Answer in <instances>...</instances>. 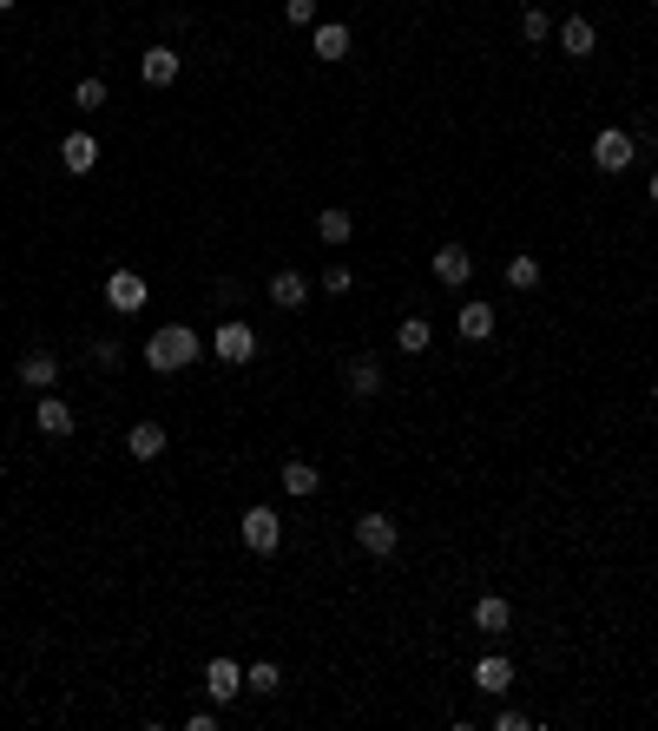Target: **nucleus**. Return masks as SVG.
<instances>
[{
    "label": "nucleus",
    "instance_id": "nucleus-1",
    "mask_svg": "<svg viewBox=\"0 0 658 731\" xmlns=\"http://www.w3.org/2000/svg\"><path fill=\"white\" fill-rule=\"evenodd\" d=\"M191 363H198V330H185V323H165V330L145 336V369L172 376V369H191Z\"/></svg>",
    "mask_w": 658,
    "mask_h": 731
},
{
    "label": "nucleus",
    "instance_id": "nucleus-2",
    "mask_svg": "<svg viewBox=\"0 0 658 731\" xmlns=\"http://www.w3.org/2000/svg\"><path fill=\"white\" fill-rule=\"evenodd\" d=\"M211 350H218V363H251V356H257V330H251V323H244V317H224L218 323V336H211Z\"/></svg>",
    "mask_w": 658,
    "mask_h": 731
},
{
    "label": "nucleus",
    "instance_id": "nucleus-3",
    "mask_svg": "<svg viewBox=\"0 0 658 731\" xmlns=\"http://www.w3.org/2000/svg\"><path fill=\"white\" fill-rule=\"evenodd\" d=\"M632 159H639V139H632V132H619V126H606V132H599V139H593V165H599V172H626V165Z\"/></svg>",
    "mask_w": 658,
    "mask_h": 731
},
{
    "label": "nucleus",
    "instance_id": "nucleus-4",
    "mask_svg": "<svg viewBox=\"0 0 658 731\" xmlns=\"http://www.w3.org/2000/svg\"><path fill=\"white\" fill-rule=\"evenodd\" d=\"M237 534H244V547H251V554H277V547H283L277 508H244V527H237Z\"/></svg>",
    "mask_w": 658,
    "mask_h": 731
},
{
    "label": "nucleus",
    "instance_id": "nucleus-5",
    "mask_svg": "<svg viewBox=\"0 0 658 731\" xmlns=\"http://www.w3.org/2000/svg\"><path fill=\"white\" fill-rule=\"evenodd\" d=\"M395 541H402V527H395L389 514H362V521H356V547H362V554L389 560V554H395Z\"/></svg>",
    "mask_w": 658,
    "mask_h": 731
},
{
    "label": "nucleus",
    "instance_id": "nucleus-6",
    "mask_svg": "<svg viewBox=\"0 0 658 731\" xmlns=\"http://www.w3.org/2000/svg\"><path fill=\"white\" fill-rule=\"evenodd\" d=\"M106 303H112V310H119V317H132V310H145V277L119 264V271L106 277Z\"/></svg>",
    "mask_w": 658,
    "mask_h": 731
},
{
    "label": "nucleus",
    "instance_id": "nucleus-7",
    "mask_svg": "<svg viewBox=\"0 0 658 731\" xmlns=\"http://www.w3.org/2000/svg\"><path fill=\"white\" fill-rule=\"evenodd\" d=\"M204 692H211L218 705L244 699V666H237V659H211V666H204Z\"/></svg>",
    "mask_w": 658,
    "mask_h": 731
},
{
    "label": "nucleus",
    "instance_id": "nucleus-8",
    "mask_svg": "<svg viewBox=\"0 0 658 731\" xmlns=\"http://www.w3.org/2000/svg\"><path fill=\"white\" fill-rule=\"evenodd\" d=\"M60 165L73 178H86L99 165V139H93V132H66V139H60Z\"/></svg>",
    "mask_w": 658,
    "mask_h": 731
},
{
    "label": "nucleus",
    "instance_id": "nucleus-9",
    "mask_svg": "<svg viewBox=\"0 0 658 731\" xmlns=\"http://www.w3.org/2000/svg\"><path fill=\"white\" fill-rule=\"evenodd\" d=\"M474 685H481L487 699H501V692H514V659H507V652H487L481 666H474Z\"/></svg>",
    "mask_w": 658,
    "mask_h": 731
},
{
    "label": "nucleus",
    "instance_id": "nucleus-10",
    "mask_svg": "<svg viewBox=\"0 0 658 731\" xmlns=\"http://www.w3.org/2000/svg\"><path fill=\"white\" fill-rule=\"evenodd\" d=\"M20 382H27V389H40V396H47L53 382H60V356L53 350H33V356H20V369H14Z\"/></svg>",
    "mask_w": 658,
    "mask_h": 731
},
{
    "label": "nucleus",
    "instance_id": "nucleus-11",
    "mask_svg": "<svg viewBox=\"0 0 658 731\" xmlns=\"http://www.w3.org/2000/svg\"><path fill=\"white\" fill-rule=\"evenodd\" d=\"M435 277H441L448 290H461V284L474 277V257L461 251V244H441V251H435Z\"/></svg>",
    "mask_w": 658,
    "mask_h": 731
},
{
    "label": "nucleus",
    "instance_id": "nucleus-12",
    "mask_svg": "<svg viewBox=\"0 0 658 731\" xmlns=\"http://www.w3.org/2000/svg\"><path fill=\"white\" fill-rule=\"evenodd\" d=\"M455 330L468 336V343H487V336H494V303H481V297L461 303V310H455Z\"/></svg>",
    "mask_w": 658,
    "mask_h": 731
},
{
    "label": "nucleus",
    "instance_id": "nucleus-13",
    "mask_svg": "<svg viewBox=\"0 0 658 731\" xmlns=\"http://www.w3.org/2000/svg\"><path fill=\"white\" fill-rule=\"evenodd\" d=\"M33 429L40 435H73V409H66V396H40V409H33Z\"/></svg>",
    "mask_w": 658,
    "mask_h": 731
},
{
    "label": "nucleus",
    "instance_id": "nucleus-14",
    "mask_svg": "<svg viewBox=\"0 0 658 731\" xmlns=\"http://www.w3.org/2000/svg\"><path fill=\"white\" fill-rule=\"evenodd\" d=\"M178 66H185V60H178L172 47H145V60H139V80H145V86H172V80H178Z\"/></svg>",
    "mask_w": 658,
    "mask_h": 731
},
{
    "label": "nucleus",
    "instance_id": "nucleus-15",
    "mask_svg": "<svg viewBox=\"0 0 658 731\" xmlns=\"http://www.w3.org/2000/svg\"><path fill=\"white\" fill-rule=\"evenodd\" d=\"M343 382H349V396H376V389H382V363H376V356H349Z\"/></svg>",
    "mask_w": 658,
    "mask_h": 731
},
{
    "label": "nucleus",
    "instance_id": "nucleus-16",
    "mask_svg": "<svg viewBox=\"0 0 658 731\" xmlns=\"http://www.w3.org/2000/svg\"><path fill=\"white\" fill-rule=\"evenodd\" d=\"M310 53H316V60H329V66L349 60V27H343V20H323V27H316V40H310Z\"/></svg>",
    "mask_w": 658,
    "mask_h": 731
},
{
    "label": "nucleus",
    "instance_id": "nucleus-17",
    "mask_svg": "<svg viewBox=\"0 0 658 731\" xmlns=\"http://www.w3.org/2000/svg\"><path fill=\"white\" fill-rule=\"evenodd\" d=\"M303 297H310V277L303 271H277L270 277V303H277V310H303Z\"/></svg>",
    "mask_w": 658,
    "mask_h": 731
},
{
    "label": "nucleus",
    "instance_id": "nucleus-18",
    "mask_svg": "<svg viewBox=\"0 0 658 731\" xmlns=\"http://www.w3.org/2000/svg\"><path fill=\"white\" fill-rule=\"evenodd\" d=\"M474 626H481V633H507V626H514V606H507L501 593H481V600H474Z\"/></svg>",
    "mask_w": 658,
    "mask_h": 731
},
{
    "label": "nucleus",
    "instance_id": "nucleus-19",
    "mask_svg": "<svg viewBox=\"0 0 658 731\" xmlns=\"http://www.w3.org/2000/svg\"><path fill=\"white\" fill-rule=\"evenodd\" d=\"M126 448H132L139 461H158V455H165V422H132Z\"/></svg>",
    "mask_w": 658,
    "mask_h": 731
},
{
    "label": "nucleus",
    "instance_id": "nucleus-20",
    "mask_svg": "<svg viewBox=\"0 0 658 731\" xmlns=\"http://www.w3.org/2000/svg\"><path fill=\"white\" fill-rule=\"evenodd\" d=\"M593 40H599V33H593V20H586V14H573L560 27V53H573V60H586V53H593Z\"/></svg>",
    "mask_w": 658,
    "mask_h": 731
},
{
    "label": "nucleus",
    "instance_id": "nucleus-21",
    "mask_svg": "<svg viewBox=\"0 0 658 731\" xmlns=\"http://www.w3.org/2000/svg\"><path fill=\"white\" fill-rule=\"evenodd\" d=\"M428 343H435V330H428V317H402V330H395V350H402V356H422Z\"/></svg>",
    "mask_w": 658,
    "mask_h": 731
},
{
    "label": "nucleus",
    "instance_id": "nucleus-22",
    "mask_svg": "<svg viewBox=\"0 0 658 731\" xmlns=\"http://www.w3.org/2000/svg\"><path fill=\"white\" fill-rule=\"evenodd\" d=\"M316 481H323V475H316V461H283V494H316Z\"/></svg>",
    "mask_w": 658,
    "mask_h": 731
},
{
    "label": "nucleus",
    "instance_id": "nucleus-23",
    "mask_svg": "<svg viewBox=\"0 0 658 731\" xmlns=\"http://www.w3.org/2000/svg\"><path fill=\"white\" fill-rule=\"evenodd\" d=\"M349 231H356L349 211H316V238H323V244H349Z\"/></svg>",
    "mask_w": 658,
    "mask_h": 731
},
{
    "label": "nucleus",
    "instance_id": "nucleus-24",
    "mask_svg": "<svg viewBox=\"0 0 658 731\" xmlns=\"http://www.w3.org/2000/svg\"><path fill=\"white\" fill-rule=\"evenodd\" d=\"M507 284H514V290H533V284H540V257H527V251L507 257Z\"/></svg>",
    "mask_w": 658,
    "mask_h": 731
},
{
    "label": "nucleus",
    "instance_id": "nucleus-25",
    "mask_svg": "<svg viewBox=\"0 0 658 731\" xmlns=\"http://www.w3.org/2000/svg\"><path fill=\"white\" fill-rule=\"evenodd\" d=\"M277 685H283L277 666H251V672H244V692H264V699H277Z\"/></svg>",
    "mask_w": 658,
    "mask_h": 731
},
{
    "label": "nucleus",
    "instance_id": "nucleus-26",
    "mask_svg": "<svg viewBox=\"0 0 658 731\" xmlns=\"http://www.w3.org/2000/svg\"><path fill=\"white\" fill-rule=\"evenodd\" d=\"M73 106L79 112H99V106H106V80H79L73 86Z\"/></svg>",
    "mask_w": 658,
    "mask_h": 731
},
{
    "label": "nucleus",
    "instance_id": "nucleus-27",
    "mask_svg": "<svg viewBox=\"0 0 658 731\" xmlns=\"http://www.w3.org/2000/svg\"><path fill=\"white\" fill-rule=\"evenodd\" d=\"M520 33H527V40H547V33H553L547 7H527V14H520Z\"/></svg>",
    "mask_w": 658,
    "mask_h": 731
},
{
    "label": "nucleus",
    "instance_id": "nucleus-28",
    "mask_svg": "<svg viewBox=\"0 0 658 731\" xmlns=\"http://www.w3.org/2000/svg\"><path fill=\"white\" fill-rule=\"evenodd\" d=\"M283 20H290V27H310V20H316V0H283Z\"/></svg>",
    "mask_w": 658,
    "mask_h": 731
},
{
    "label": "nucleus",
    "instance_id": "nucleus-29",
    "mask_svg": "<svg viewBox=\"0 0 658 731\" xmlns=\"http://www.w3.org/2000/svg\"><path fill=\"white\" fill-rule=\"evenodd\" d=\"M349 284H356V277H349L343 264H329V271H323V290H329V297H349Z\"/></svg>",
    "mask_w": 658,
    "mask_h": 731
},
{
    "label": "nucleus",
    "instance_id": "nucleus-30",
    "mask_svg": "<svg viewBox=\"0 0 658 731\" xmlns=\"http://www.w3.org/2000/svg\"><path fill=\"white\" fill-rule=\"evenodd\" d=\"M527 725H533L527 712H501V718H494V731H527Z\"/></svg>",
    "mask_w": 658,
    "mask_h": 731
},
{
    "label": "nucleus",
    "instance_id": "nucleus-31",
    "mask_svg": "<svg viewBox=\"0 0 658 731\" xmlns=\"http://www.w3.org/2000/svg\"><path fill=\"white\" fill-rule=\"evenodd\" d=\"M652 205H658V172H652Z\"/></svg>",
    "mask_w": 658,
    "mask_h": 731
},
{
    "label": "nucleus",
    "instance_id": "nucleus-32",
    "mask_svg": "<svg viewBox=\"0 0 658 731\" xmlns=\"http://www.w3.org/2000/svg\"><path fill=\"white\" fill-rule=\"evenodd\" d=\"M0 14H14V0H0Z\"/></svg>",
    "mask_w": 658,
    "mask_h": 731
},
{
    "label": "nucleus",
    "instance_id": "nucleus-33",
    "mask_svg": "<svg viewBox=\"0 0 658 731\" xmlns=\"http://www.w3.org/2000/svg\"><path fill=\"white\" fill-rule=\"evenodd\" d=\"M652 402H658V389H652Z\"/></svg>",
    "mask_w": 658,
    "mask_h": 731
}]
</instances>
